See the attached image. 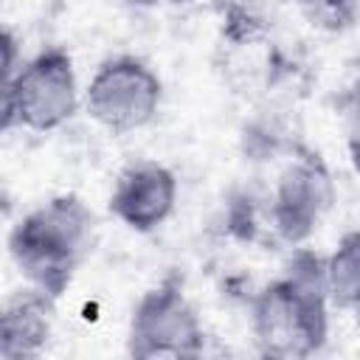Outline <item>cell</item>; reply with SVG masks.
Wrapping results in <instances>:
<instances>
[{"instance_id":"cell-2","label":"cell","mask_w":360,"mask_h":360,"mask_svg":"<svg viewBox=\"0 0 360 360\" xmlns=\"http://www.w3.org/2000/svg\"><path fill=\"white\" fill-rule=\"evenodd\" d=\"M96 236V217L76 194H59L31 208L8 236V250L31 287L62 298L87 259Z\"/></svg>"},{"instance_id":"cell-4","label":"cell","mask_w":360,"mask_h":360,"mask_svg":"<svg viewBox=\"0 0 360 360\" xmlns=\"http://www.w3.org/2000/svg\"><path fill=\"white\" fill-rule=\"evenodd\" d=\"M202 346L205 329L177 276H166L138 298L127 332L132 357H197Z\"/></svg>"},{"instance_id":"cell-1","label":"cell","mask_w":360,"mask_h":360,"mask_svg":"<svg viewBox=\"0 0 360 360\" xmlns=\"http://www.w3.org/2000/svg\"><path fill=\"white\" fill-rule=\"evenodd\" d=\"M250 335L264 357L301 360L315 354L329 335L326 267L309 250L290 259L287 270L250 301Z\"/></svg>"},{"instance_id":"cell-8","label":"cell","mask_w":360,"mask_h":360,"mask_svg":"<svg viewBox=\"0 0 360 360\" xmlns=\"http://www.w3.org/2000/svg\"><path fill=\"white\" fill-rule=\"evenodd\" d=\"M53 304L48 292L28 287L17 292L11 301H6V309L0 315V357L3 360H25L37 357L53 326Z\"/></svg>"},{"instance_id":"cell-14","label":"cell","mask_w":360,"mask_h":360,"mask_svg":"<svg viewBox=\"0 0 360 360\" xmlns=\"http://www.w3.org/2000/svg\"><path fill=\"white\" fill-rule=\"evenodd\" d=\"M354 309H357V323H360V304H357V307H354Z\"/></svg>"},{"instance_id":"cell-7","label":"cell","mask_w":360,"mask_h":360,"mask_svg":"<svg viewBox=\"0 0 360 360\" xmlns=\"http://www.w3.org/2000/svg\"><path fill=\"white\" fill-rule=\"evenodd\" d=\"M177 205V177L169 166L158 160H138L129 163L107 200L110 214L127 225L129 231L149 233L160 228Z\"/></svg>"},{"instance_id":"cell-9","label":"cell","mask_w":360,"mask_h":360,"mask_svg":"<svg viewBox=\"0 0 360 360\" xmlns=\"http://www.w3.org/2000/svg\"><path fill=\"white\" fill-rule=\"evenodd\" d=\"M329 298L340 307L360 304V228L349 231L323 259Z\"/></svg>"},{"instance_id":"cell-6","label":"cell","mask_w":360,"mask_h":360,"mask_svg":"<svg viewBox=\"0 0 360 360\" xmlns=\"http://www.w3.org/2000/svg\"><path fill=\"white\" fill-rule=\"evenodd\" d=\"M332 180L318 155H304L292 160L273 191V222L278 233L290 242L307 239L326 208L332 205Z\"/></svg>"},{"instance_id":"cell-11","label":"cell","mask_w":360,"mask_h":360,"mask_svg":"<svg viewBox=\"0 0 360 360\" xmlns=\"http://www.w3.org/2000/svg\"><path fill=\"white\" fill-rule=\"evenodd\" d=\"M338 115L343 124L349 158H352L354 169H360V76L338 96Z\"/></svg>"},{"instance_id":"cell-5","label":"cell","mask_w":360,"mask_h":360,"mask_svg":"<svg viewBox=\"0 0 360 360\" xmlns=\"http://www.w3.org/2000/svg\"><path fill=\"white\" fill-rule=\"evenodd\" d=\"M160 101V76L143 59L129 53L104 59L84 90L87 115L112 135L135 132L155 121Z\"/></svg>"},{"instance_id":"cell-12","label":"cell","mask_w":360,"mask_h":360,"mask_svg":"<svg viewBox=\"0 0 360 360\" xmlns=\"http://www.w3.org/2000/svg\"><path fill=\"white\" fill-rule=\"evenodd\" d=\"M301 6H307V8H312L315 14H323V17H329V20H352V14H354V6H357V0H298Z\"/></svg>"},{"instance_id":"cell-13","label":"cell","mask_w":360,"mask_h":360,"mask_svg":"<svg viewBox=\"0 0 360 360\" xmlns=\"http://www.w3.org/2000/svg\"><path fill=\"white\" fill-rule=\"evenodd\" d=\"M115 3H121V6H152L158 0H115Z\"/></svg>"},{"instance_id":"cell-10","label":"cell","mask_w":360,"mask_h":360,"mask_svg":"<svg viewBox=\"0 0 360 360\" xmlns=\"http://www.w3.org/2000/svg\"><path fill=\"white\" fill-rule=\"evenodd\" d=\"M214 8L231 39H250L273 25L276 0H214Z\"/></svg>"},{"instance_id":"cell-3","label":"cell","mask_w":360,"mask_h":360,"mask_svg":"<svg viewBox=\"0 0 360 360\" xmlns=\"http://www.w3.org/2000/svg\"><path fill=\"white\" fill-rule=\"evenodd\" d=\"M79 110V82L65 48L48 45L3 82V127L53 132Z\"/></svg>"}]
</instances>
